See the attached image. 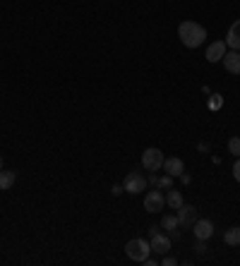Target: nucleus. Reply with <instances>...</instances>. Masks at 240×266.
I'll return each instance as SVG.
<instances>
[{"label": "nucleus", "instance_id": "obj_1", "mask_svg": "<svg viewBox=\"0 0 240 266\" xmlns=\"http://www.w3.org/2000/svg\"><path fill=\"white\" fill-rule=\"evenodd\" d=\"M178 38L185 48H199L207 41V29L202 24H197L192 19H185L178 27Z\"/></svg>", "mask_w": 240, "mask_h": 266}, {"label": "nucleus", "instance_id": "obj_2", "mask_svg": "<svg viewBox=\"0 0 240 266\" xmlns=\"http://www.w3.org/2000/svg\"><path fill=\"white\" fill-rule=\"evenodd\" d=\"M125 254H128L132 261H144V259L151 254V245H149L147 240H142V238H135V240H130L128 245H125Z\"/></svg>", "mask_w": 240, "mask_h": 266}, {"label": "nucleus", "instance_id": "obj_3", "mask_svg": "<svg viewBox=\"0 0 240 266\" xmlns=\"http://www.w3.org/2000/svg\"><path fill=\"white\" fill-rule=\"evenodd\" d=\"M164 151L161 149H154L149 147L144 149V154H142V168L144 170H149V173H158L161 168H164Z\"/></svg>", "mask_w": 240, "mask_h": 266}, {"label": "nucleus", "instance_id": "obj_4", "mask_svg": "<svg viewBox=\"0 0 240 266\" xmlns=\"http://www.w3.org/2000/svg\"><path fill=\"white\" fill-rule=\"evenodd\" d=\"M123 190L128 194H139L147 190V178L144 175H139L137 170H132V173L125 175V180H123Z\"/></svg>", "mask_w": 240, "mask_h": 266}, {"label": "nucleus", "instance_id": "obj_5", "mask_svg": "<svg viewBox=\"0 0 240 266\" xmlns=\"http://www.w3.org/2000/svg\"><path fill=\"white\" fill-rule=\"evenodd\" d=\"M164 206H166V197L158 192V187L154 190V192H149L147 197H144V211L147 213H158Z\"/></svg>", "mask_w": 240, "mask_h": 266}, {"label": "nucleus", "instance_id": "obj_6", "mask_svg": "<svg viewBox=\"0 0 240 266\" xmlns=\"http://www.w3.org/2000/svg\"><path fill=\"white\" fill-rule=\"evenodd\" d=\"M194 220H197V209L190 206V204H183V206L178 209V226H180V228H192Z\"/></svg>", "mask_w": 240, "mask_h": 266}, {"label": "nucleus", "instance_id": "obj_7", "mask_svg": "<svg viewBox=\"0 0 240 266\" xmlns=\"http://www.w3.org/2000/svg\"><path fill=\"white\" fill-rule=\"evenodd\" d=\"M192 233L197 240H209L214 235V223L209 218H197L192 226Z\"/></svg>", "mask_w": 240, "mask_h": 266}, {"label": "nucleus", "instance_id": "obj_8", "mask_svg": "<svg viewBox=\"0 0 240 266\" xmlns=\"http://www.w3.org/2000/svg\"><path fill=\"white\" fill-rule=\"evenodd\" d=\"M171 242H173V240L168 238V235H161V233H156V235L151 238V242H149V245H151V252H154V254L164 257V254H168V252H171Z\"/></svg>", "mask_w": 240, "mask_h": 266}, {"label": "nucleus", "instance_id": "obj_9", "mask_svg": "<svg viewBox=\"0 0 240 266\" xmlns=\"http://www.w3.org/2000/svg\"><path fill=\"white\" fill-rule=\"evenodd\" d=\"M223 67H226V72H231L238 77L240 74V51H228V53L223 55Z\"/></svg>", "mask_w": 240, "mask_h": 266}, {"label": "nucleus", "instance_id": "obj_10", "mask_svg": "<svg viewBox=\"0 0 240 266\" xmlns=\"http://www.w3.org/2000/svg\"><path fill=\"white\" fill-rule=\"evenodd\" d=\"M164 170H166V175H171V178H180L185 170V163L178 156L164 158Z\"/></svg>", "mask_w": 240, "mask_h": 266}, {"label": "nucleus", "instance_id": "obj_11", "mask_svg": "<svg viewBox=\"0 0 240 266\" xmlns=\"http://www.w3.org/2000/svg\"><path fill=\"white\" fill-rule=\"evenodd\" d=\"M161 230H168V238H171V240L180 238V230H178V216L166 213V216L161 218Z\"/></svg>", "mask_w": 240, "mask_h": 266}, {"label": "nucleus", "instance_id": "obj_12", "mask_svg": "<svg viewBox=\"0 0 240 266\" xmlns=\"http://www.w3.org/2000/svg\"><path fill=\"white\" fill-rule=\"evenodd\" d=\"M226 46L231 51H240V19H235L226 34Z\"/></svg>", "mask_w": 240, "mask_h": 266}, {"label": "nucleus", "instance_id": "obj_13", "mask_svg": "<svg viewBox=\"0 0 240 266\" xmlns=\"http://www.w3.org/2000/svg\"><path fill=\"white\" fill-rule=\"evenodd\" d=\"M223 55H226V41H214L212 46L207 48V60L209 63H216V60H223Z\"/></svg>", "mask_w": 240, "mask_h": 266}, {"label": "nucleus", "instance_id": "obj_14", "mask_svg": "<svg viewBox=\"0 0 240 266\" xmlns=\"http://www.w3.org/2000/svg\"><path fill=\"white\" fill-rule=\"evenodd\" d=\"M15 180H17V173H15V170H0V190H3V192H8L10 187L15 185Z\"/></svg>", "mask_w": 240, "mask_h": 266}, {"label": "nucleus", "instance_id": "obj_15", "mask_svg": "<svg viewBox=\"0 0 240 266\" xmlns=\"http://www.w3.org/2000/svg\"><path fill=\"white\" fill-rule=\"evenodd\" d=\"M223 242H226L228 247H238L240 245V228L238 226H233V228H228L226 233H223Z\"/></svg>", "mask_w": 240, "mask_h": 266}, {"label": "nucleus", "instance_id": "obj_16", "mask_svg": "<svg viewBox=\"0 0 240 266\" xmlns=\"http://www.w3.org/2000/svg\"><path fill=\"white\" fill-rule=\"evenodd\" d=\"M166 204L171 206V209H180L183 206V192H178V190H168V194H166Z\"/></svg>", "mask_w": 240, "mask_h": 266}, {"label": "nucleus", "instance_id": "obj_17", "mask_svg": "<svg viewBox=\"0 0 240 266\" xmlns=\"http://www.w3.org/2000/svg\"><path fill=\"white\" fill-rule=\"evenodd\" d=\"M228 151H231L235 158L240 156V137H231V139H228Z\"/></svg>", "mask_w": 240, "mask_h": 266}, {"label": "nucleus", "instance_id": "obj_18", "mask_svg": "<svg viewBox=\"0 0 240 266\" xmlns=\"http://www.w3.org/2000/svg\"><path fill=\"white\" fill-rule=\"evenodd\" d=\"M171 185H173V178H171V175H166V178H161V180H158L156 187H168V190H171Z\"/></svg>", "mask_w": 240, "mask_h": 266}, {"label": "nucleus", "instance_id": "obj_19", "mask_svg": "<svg viewBox=\"0 0 240 266\" xmlns=\"http://www.w3.org/2000/svg\"><path fill=\"white\" fill-rule=\"evenodd\" d=\"M233 178L240 183V156L235 158V163H233Z\"/></svg>", "mask_w": 240, "mask_h": 266}, {"label": "nucleus", "instance_id": "obj_20", "mask_svg": "<svg viewBox=\"0 0 240 266\" xmlns=\"http://www.w3.org/2000/svg\"><path fill=\"white\" fill-rule=\"evenodd\" d=\"M161 264H164V266H176V264H178V259H173V257H168V254H164Z\"/></svg>", "mask_w": 240, "mask_h": 266}, {"label": "nucleus", "instance_id": "obj_21", "mask_svg": "<svg viewBox=\"0 0 240 266\" xmlns=\"http://www.w3.org/2000/svg\"><path fill=\"white\" fill-rule=\"evenodd\" d=\"M194 249H197L199 254H204V252H207V245H204V240H197V245H194Z\"/></svg>", "mask_w": 240, "mask_h": 266}, {"label": "nucleus", "instance_id": "obj_22", "mask_svg": "<svg viewBox=\"0 0 240 266\" xmlns=\"http://www.w3.org/2000/svg\"><path fill=\"white\" fill-rule=\"evenodd\" d=\"M219 106H221V99H219V94H216V99L212 101V108H219Z\"/></svg>", "mask_w": 240, "mask_h": 266}, {"label": "nucleus", "instance_id": "obj_23", "mask_svg": "<svg viewBox=\"0 0 240 266\" xmlns=\"http://www.w3.org/2000/svg\"><path fill=\"white\" fill-rule=\"evenodd\" d=\"M120 192H125V190H123L120 185H113V194H120Z\"/></svg>", "mask_w": 240, "mask_h": 266}, {"label": "nucleus", "instance_id": "obj_24", "mask_svg": "<svg viewBox=\"0 0 240 266\" xmlns=\"http://www.w3.org/2000/svg\"><path fill=\"white\" fill-rule=\"evenodd\" d=\"M156 233H158V226H151V228H149V235H151V238H154Z\"/></svg>", "mask_w": 240, "mask_h": 266}, {"label": "nucleus", "instance_id": "obj_25", "mask_svg": "<svg viewBox=\"0 0 240 266\" xmlns=\"http://www.w3.org/2000/svg\"><path fill=\"white\" fill-rule=\"evenodd\" d=\"M0 170H3V156H0Z\"/></svg>", "mask_w": 240, "mask_h": 266}]
</instances>
